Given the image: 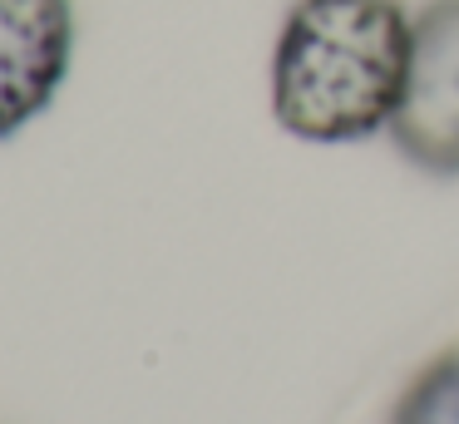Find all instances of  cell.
I'll return each mask as SVG.
<instances>
[{
    "label": "cell",
    "instance_id": "cell-1",
    "mask_svg": "<svg viewBox=\"0 0 459 424\" xmlns=\"http://www.w3.org/2000/svg\"><path fill=\"white\" fill-rule=\"evenodd\" d=\"M415 15L400 0H291L272 45V118L301 143L390 134Z\"/></svg>",
    "mask_w": 459,
    "mask_h": 424
},
{
    "label": "cell",
    "instance_id": "cell-2",
    "mask_svg": "<svg viewBox=\"0 0 459 424\" xmlns=\"http://www.w3.org/2000/svg\"><path fill=\"white\" fill-rule=\"evenodd\" d=\"M390 143L429 177H459V0H429L415 15V49Z\"/></svg>",
    "mask_w": 459,
    "mask_h": 424
},
{
    "label": "cell",
    "instance_id": "cell-3",
    "mask_svg": "<svg viewBox=\"0 0 459 424\" xmlns=\"http://www.w3.org/2000/svg\"><path fill=\"white\" fill-rule=\"evenodd\" d=\"M70 65V0H0V138H15L55 104Z\"/></svg>",
    "mask_w": 459,
    "mask_h": 424
},
{
    "label": "cell",
    "instance_id": "cell-4",
    "mask_svg": "<svg viewBox=\"0 0 459 424\" xmlns=\"http://www.w3.org/2000/svg\"><path fill=\"white\" fill-rule=\"evenodd\" d=\"M390 424H459V350L429 360L405 385Z\"/></svg>",
    "mask_w": 459,
    "mask_h": 424
}]
</instances>
